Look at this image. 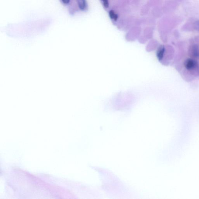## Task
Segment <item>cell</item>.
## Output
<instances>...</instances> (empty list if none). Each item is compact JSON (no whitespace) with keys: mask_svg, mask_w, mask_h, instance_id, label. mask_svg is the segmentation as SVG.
Here are the masks:
<instances>
[{"mask_svg":"<svg viewBox=\"0 0 199 199\" xmlns=\"http://www.w3.org/2000/svg\"><path fill=\"white\" fill-rule=\"evenodd\" d=\"M185 67L187 70L192 71L196 69H198V64L195 60L192 59H188L184 62Z\"/></svg>","mask_w":199,"mask_h":199,"instance_id":"1","label":"cell"},{"mask_svg":"<svg viewBox=\"0 0 199 199\" xmlns=\"http://www.w3.org/2000/svg\"><path fill=\"white\" fill-rule=\"evenodd\" d=\"M190 53L192 57L199 58V45L194 44L190 48Z\"/></svg>","mask_w":199,"mask_h":199,"instance_id":"2","label":"cell"},{"mask_svg":"<svg viewBox=\"0 0 199 199\" xmlns=\"http://www.w3.org/2000/svg\"><path fill=\"white\" fill-rule=\"evenodd\" d=\"M78 6L81 10H84L85 9L87 4L86 0H77Z\"/></svg>","mask_w":199,"mask_h":199,"instance_id":"3","label":"cell"},{"mask_svg":"<svg viewBox=\"0 0 199 199\" xmlns=\"http://www.w3.org/2000/svg\"><path fill=\"white\" fill-rule=\"evenodd\" d=\"M109 16L112 19H113V20L116 21L118 19V15L115 14L114 12L112 10H111L109 12Z\"/></svg>","mask_w":199,"mask_h":199,"instance_id":"4","label":"cell"},{"mask_svg":"<svg viewBox=\"0 0 199 199\" xmlns=\"http://www.w3.org/2000/svg\"><path fill=\"white\" fill-rule=\"evenodd\" d=\"M102 1L103 2V4L105 7H106V8L108 7L109 6L108 0H102Z\"/></svg>","mask_w":199,"mask_h":199,"instance_id":"5","label":"cell"},{"mask_svg":"<svg viewBox=\"0 0 199 199\" xmlns=\"http://www.w3.org/2000/svg\"><path fill=\"white\" fill-rule=\"evenodd\" d=\"M62 2H63L64 4H67L70 2V0H61Z\"/></svg>","mask_w":199,"mask_h":199,"instance_id":"6","label":"cell"}]
</instances>
